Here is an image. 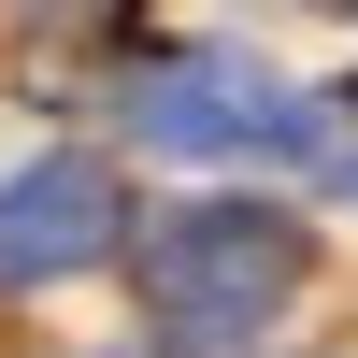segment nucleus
I'll use <instances>...</instances> for the list:
<instances>
[{
	"mask_svg": "<svg viewBox=\"0 0 358 358\" xmlns=\"http://www.w3.org/2000/svg\"><path fill=\"white\" fill-rule=\"evenodd\" d=\"M129 129L172 143V158H301V143H330L273 72H244V57H158V72L129 86Z\"/></svg>",
	"mask_w": 358,
	"mask_h": 358,
	"instance_id": "2",
	"label": "nucleus"
},
{
	"mask_svg": "<svg viewBox=\"0 0 358 358\" xmlns=\"http://www.w3.org/2000/svg\"><path fill=\"white\" fill-rule=\"evenodd\" d=\"M301 215H273V201H201V215H158L143 229V315H158L172 344H244L258 315L301 287Z\"/></svg>",
	"mask_w": 358,
	"mask_h": 358,
	"instance_id": "1",
	"label": "nucleus"
},
{
	"mask_svg": "<svg viewBox=\"0 0 358 358\" xmlns=\"http://www.w3.org/2000/svg\"><path fill=\"white\" fill-rule=\"evenodd\" d=\"M330 172H344V187H358V129H344V143H330Z\"/></svg>",
	"mask_w": 358,
	"mask_h": 358,
	"instance_id": "4",
	"label": "nucleus"
},
{
	"mask_svg": "<svg viewBox=\"0 0 358 358\" xmlns=\"http://www.w3.org/2000/svg\"><path fill=\"white\" fill-rule=\"evenodd\" d=\"M129 244V187L115 158H29L0 187V287H72Z\"/></svg>",
	"mask_w": 358,
	"mask_h": 358,
	"instance_id": "3",
	"label": "nucleus"
}]
</instances>
